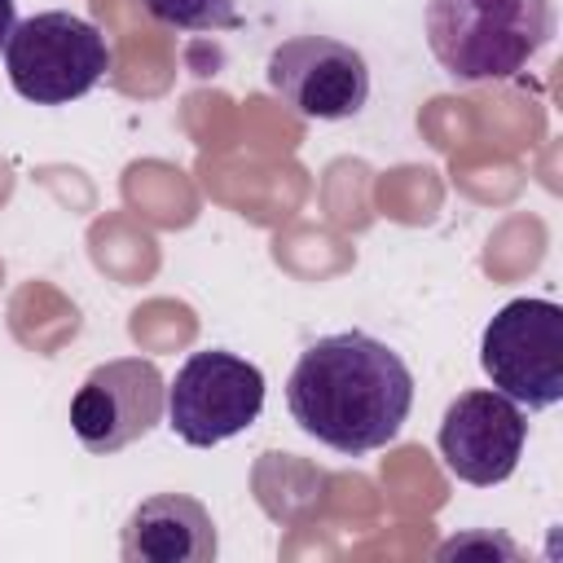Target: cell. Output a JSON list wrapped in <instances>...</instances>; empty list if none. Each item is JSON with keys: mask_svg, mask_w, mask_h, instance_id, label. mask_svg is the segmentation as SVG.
<instances>
[{"mask_svg": "<svg viewBox=\"0 0 563 563\" xmlns=\"http://www.w3.org/2000/svg\"><path fill=\"white\" fill-rule=\"evenodd\" d=\"M268 88L282 106L312 123H339L365 110L369 101V66L361 48L330 35H290L268 53L264 66Z\"/></svg>", "mask_w": 563, "mask_h": 563, "instance_id": "8992f818", "label": "cell"}, {"mask_svg": "<svg viewBox=\"0 0 563 563\" xmlns=\"http://www.w3.org/2000/svg\"><path fill=\"white\" fill-rule=\"evenodd\" d=\"M141 9L172 26V31H238L242 26V13H238V0H141Z\"/></svg>", "mask_w": 563, "mask_h": 563, "instance_id": "30bf717a", "label": "cell"}, {"mask_svg": "<svg viewBox=\"0 0 563 563\" xmlns=\"http://www.w3.org/2000/svg\"><path fill=\"white\" fill-rule=\"evenodd\" d=\"M435 440L449 475L475 488H493L515 475L528 440V418L510 396L493 387H475L449 400Z\"/></svg>", "mask_w": 563, "mask_h": 563, "instance_id": "ba28073f", "label": "cell"}, {"mask_svg": "<svg viewBox=\"0 0 563 563\" xmlns=\"http://www.w3.org/2000/svg\"><path fill=\"white\" fill-rule=\"evenodd\" d=\"M163 413L167 383L158 365L145 356H114L79 383L70 400V431L88 453L110 457L132 440L150 435L163 422Z\"/></svg>", "mask_w": 563, "mask_h": 563, "instance_id": "52a82bcc", "label": "cell"}, {"mask_svg": "<svg viewBox=\"0 0 563 563\" xmlns=\"http://www.w3.org/2000/svg\"><path fill=\"white\" fill-rule=\"evenodd\" d=\"M260 409H264L260 365L224 347L194 352L167 387V427L194 449H211L242 435L260 418Z\"/></svg>", "mask_w": 563, "mask_h": 563, "instance_id": "5b68a950", "label": "cell"}, {"mask_svg": "<svg viewBox=\"0 0 563 563\" xmlns=\"http://www.w3.org/2000/svg\"><path fill=\"white\" fill-rule=\"evenodd\" d=\"M4 70L18 97L35 106H66L106 79L110 44L88 18L48 9L13 26L4 44Z\"/></svg>", "mask_w": 563, "mask_h": 563, "instance_id": "3957f363", "label": "cell"}, {"mask_svg": "<svg viewBox=\"0 0 563 563\" xmlns=\"http://www.w3.org/2000/svg\"><path fill=\"white\" fill-rule=\"evenodd\" d=\"M479 365L493 391L519 409L563 400V308L554 299H510L479 334Z\"/></svg>", "mask_w": 563, "mask_h": 563, "instance_id": "277c9868", "label": "cell"}, {"mask_svg": "<svg viewBox=\"0 0 563 563\" xmlns=\"http://www.w3.org/2000/svg\"><path fill=\"white\" fill-rule=\"evenodd\" d=\"M13 26H18V4H13V0H0V53H4Z\"/></svg>", "mask_w": 563, "mask_h": 563, "instance_id": "8fae6325", "label": "cell"}, {"mask_svg": "<svg viewBox=\"0 0 563 563\" xmlns=\"http://www.w3.org/2000/svg\"><path fill=\"white\" fill-rule=\"evenodd\" d=\"M550 35V0H427L431 57L457 84L515 79Z\"/></svg>", "mask_w": 563, "mask_h": 563, "instance_id": "7a4b0ae2", "label": "cell"}, {"mask_svg": "<svg viewBox=\"0 0 563 563\" xmlns=\"http://www.w3.org/2000/svg\"><path fill=\"white\" fill-rule=\"evenodd\" d=\"M119 554L123 563H211L220 554V537L198 497L154 493L123 519Z\"/></svg>", "mask_w": 563, "mask_h": 563, "instance_id": "9c48e42d", "label": "cell"}, {"mask_svg": "<svg viewBox=\"0 0 563 563\" xmlns=\"http://www.w3.org/2000/svg\"><path fill=\"white\" fill-rule=\"evenodd\" d=\"M290 418L334 453L391 444L413 409V374L383 339L339 330L308 343L286 378Z\"/></svg>", "mask_w": 563, "mask_h": 563, "instance_id": "6da1fadb", "label": "cell"}]
</instances>
